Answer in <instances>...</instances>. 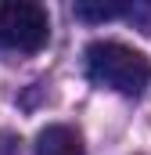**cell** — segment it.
Returning a JSON list of instances; mask_svg holds the SVG:
<instances>
[{
  "label": "cell",
  "instance_id": "obj_1",
  "mask_svg": "<svg viewBox=\"0 0 151 155\" xmlns=\"http://www.w3.org/2000/svg\"><path fill=\"white\" fill-rule=\"evenodd\" d=\"M86 76L97 87L137 97L151 87V61L148 54H140L119 40H94L86 47Z\"/></svg>",
  "mask_w": 151,
  "mask_h": 155
},
{
  "label": "cell",
  "instance_id": "obj_2",
  "mask_svg": "<svg viewBox=\"0 0 151 155\" xmlns=\"http://www.w3.org/2000/svg\"><path fill=\"white\" fill-rule=\"evenodd\" d=\"M50 40V15L36 0L0 4V43L18 54H36Z\"/></svg>",
  "mask_w": 151,
  "mask_h": 155
},
{
  "label": "cell",
  "instance_id": "obj_3",
  "mask_svg": "<svg viewBox=\"0 0 151 155\" xmlns=\"http://www.w3.org/2000/svg\"><path fill=\"white\" fill-rule=\"evenodd\" d=\"M36 155H86V148H83V137L76 126L50 123L36 137Z\"/></svg>",
  "mask_w": 151,
  "mask_h": 155
},
{
  "label": "cell",
  "instance_id": "obj_4",
  "mask_svg": "<svg viewBox=\"0 0 151 155\" xmlns=\"http://www.w3.org/2000/svg\"><path fill=\"white\" fill-rule=\"evenodd\" d=\"M119 15H126V4H94V0L76 4V18H83V22H112Z\"/></svg>",
  "mask_w": 151,
  "mask_h": 155
}]
</instances>
